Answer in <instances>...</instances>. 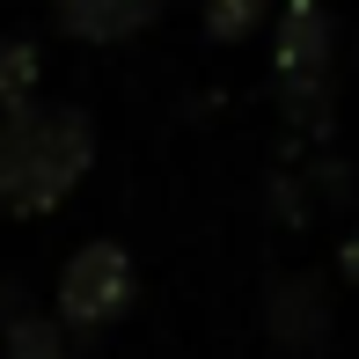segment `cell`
Listing matches in <instances>:
<instances>
[{
  "instance_id": "cell-1",
  "label": "cell",
  "mask_w": 359,
  "mask_h": 359,
  "mask_svg": "<svg viewBox=\"0 0 359 359\" xmlns=\"http://www.w3.org/2000/svg\"><path fill=\"white\" fill-rule=\"evenodd\" d=\"M95 169V125L67 103H22L0 118V213L37 220L74 198V184Z\"/></svg>"
},
{
  "instance_id": "cell-2",
  "label": "cell",
  "mask_w": 359,
  "mask_h": 359,
  "mask_svg": "<svg viewBox=\"0 0 359 359\" xmlns=\"http://www.w3.org/2000/svg\"><path fill=\"white\" fill-rule=\"evenodd\" d=\"M279 95L301 133H323V118H330V15H323V0H286L279 15Z\"/></svg>"
},
{
  "instance_id": "cell-3",
  "label": "cell",
  "mask_w": 359,
  "mask_h": 359,
  "mask_svg": "<svg viewBox=\"0 0 359 359\" xmlns=\"http://www.w3.org/2000/svg\"><path fill=\"white\" fill-rule=\"evenodd\" d=\"M133 286L140 279H133L125 242H81L67 257V271H59V323L67 330H103L133 308Z\"/></svg>"
},
{
  "instance_id": "cell-4",
  "label": "cell",
  "mask_w": 359,
  "mask_h": 359,
  "mask_svg": "<svg viewBox=\"0 0 359 359\" xmlns=\"http://www.w3.org/2000/svg\"><path fill=\"white\" fill-rule=\"evenodd\" d=\"M154 22V0H59V29L81 44H118Z\"/></svg>"
},
{
  "instance_id": "cell-5",
  "label": "cell",
  "mask_w": 359,
  "mask_h": 359,
  "mask_svg": "<svg viewBox=\"0 0 359 359\" xmlns=\"http://www.w3.org/2000/svg\"><path fill=\"white\" fill-rule=\"evenodd\" d=\"M271 330L286 345H316L330 330V301H323V279H279L271 286Z\"/></svg>"
},
{
  "instance_id": "cell-6",
  "label": "cell",
  "mask_w": 359,
  "mask_h": 359,
  "mask_svg": "<svg viewBox=\"0 0 359 359\" xmlns=\"http://www.w3.org/2000/svg\"><path fill=\"white\" fill-rule=\"evenodd\" d=\"M29 95H37V52L0 37V118H15Z\"/></svg>"
},
{
  "instance_id": "cell-7",
  "label": "cell",
  "mask_w": 359,
  "mask_h": 359,
  "mask_svg": "<svg viewBox=\"0 0 359 359\" xmlns=\"http://www.w3.org/2000/svg\"><path fill=\"white\" fill-rule=\"evenodd\" d=\"M8 359H67V323L59 316H22L8 330Z\"/></svg>"
},
{
  "instance_id": "cell-8",
  "label": "cell",
  "mask_w": 359,
  "mask_h": 359,
  "mask_svg": "<svg viewBox=\"0 0 359 359\" xmlns=\"http://www.w3.org/2000/svg\"><path fill=\"white\" fill-rule=\"evenodd\" d=\"M264 15V0H205V37L213 44H242Z\"/></svg>"
},
{
  "instance_id": "cell-9",
  "label": "cell",
  "mask_w": 359,
  "mask_h": 359,
  "mask_svg": "<svg viewBox=\"0 0 359 359\" xmlns=\"http://www.w3.org/2000/svg\"><path fill=\"white\" fill-rule=\"evenodd\" d=\"M337 264H345V279H359V227H352V242L337 250Z\"/></svg>"
}]
</instances>
